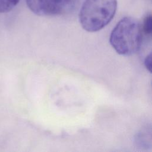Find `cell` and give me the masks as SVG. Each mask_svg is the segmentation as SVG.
Listing matches in <instances>:
<instances>
[{"instance_id":"obj_4","label":"cell","mask_w":152,"mask_h":152,"mask_svg":"<svg viewBox=\"0 0 152 152\" xmlns=\"http://www.w3.org/2000/svg\"><path fill=\"white\" fill-rule=\"evenodd\" d=\"M20 0H0V13H5L12 10Z\"/></svg>"},{"instance_id":"obj_5","label":"cell","mask_w":152,"mask_h":152,"mask_svg":"<svg viewBox=\"0 0 152 152\" xmlns=\"http://www.w3.org/2000/svg\"><path fill=\"white\" fill-rule=\"evenodd\" d=\"M142 29L147 34H151V15H148L144 20Z\"/></svg>"},{"instance_id":"obj_1","label":"cell","mask_w":152,"mask_h":152,"mask_svg":"<svg viewBox=\"0 0 152 152\" xmlns=\"http://www.w3.org/2000/svg\"><path fill=\"white\" fill-rule=\"evenodd\" d=\"M142 39V29L140 23L134 18L126 17L112 30L109 42L118 53L129 56L139 50Z\"/></svg>"},{"instance_id":"obj_6","label":"cell","mask_w":152,"mask_h":152,"mask_svg":"<svg viewBox=\"0 0 152 152\" xmlns=\"http://www.w3.org/2000/svg\"><path fill=\"white\" fill-rule=\"evenodd\" d=\"M144 64L147 69L151 72V53H150L145 58L144 60Z\"/></svg>"},{"instance_id":"obj_3","label":"cell","mask_w":152,"mask_h":152,"mask_svg":"<svg viewBox=\"0 0 152 152\" xmlns=\"http://www.w3.org/2000/svg\"><path fill=\"white\" fill-rule=\"evenodd\" d=\"M77 0H26L28 8L40 16H52L71 11Z\"/></svg>"},{"instance_id":"obj_2","label":"cell","mask_w":152,"mask_h":152,"mask_svg":"<svg viewBox=\"0 0 152 152\" xmlns=\"http://www.w3.org/2000/svg\"><path fill=\"white\" fill-rule=\"evenodd\" d=\"M116 8V0H86L79 13L80 23L87 31H97L110 22Z\"/></svg>"}]
</instances>
